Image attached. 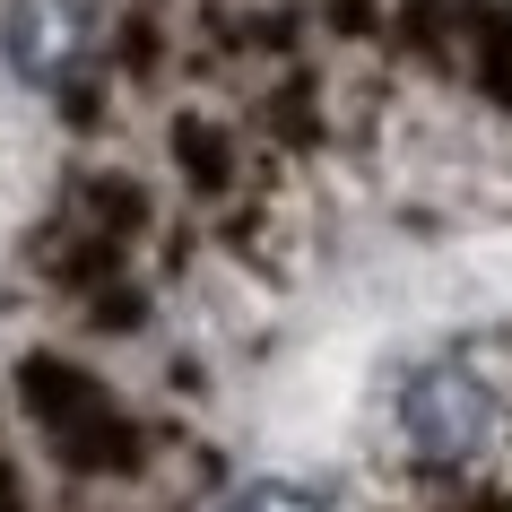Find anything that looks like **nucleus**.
I'll use <instances>...</instances> for the list:
<instances>
[{"instance_id": "obj_3", "label": "nucleus", "mask_w": 512, "mask_h": 512, "mask_svg": "<svg viewBox=\"0 0 512 512\" xmlns=\"http://www.w3.org/2000/svg\"><path fill=\"white\" fill-rule=\"evenodd\" d=\"M226 512H322V504H313L304 486H278V478H261V486H243V495H235Z\"/></svg>"}, {"instance_id": "obj_2", "label": "nucleus", "mask_w": 512, "mask_h": 512, "mask_svg": "<svg viewBox=\"0 0 512 512\" xmlns=\"http://www.w3.org/2000/svg\"><path fill=\"white\" fill-rule=\"evenodd\" d=\"M96 44V0H9L0 9V53L27 87L70 79Z\"/></svg>"}, {"instance_id": "obj_1", "label": "nucleus", "mask_w": 512, "mask_h": 512, "mask_svg": "<svg viewBox=\"0 0 512 512\" xmlns=\"http://www.w3.org/2000/svg\"><path fill=\"white\" fill-rule=\"evenodd\" d=\"M504 426V400H495V382L469 374V365H417L400 391V434L408 452L434 460V469H452V460H478Z\"/></svg>"}]
</instances>
